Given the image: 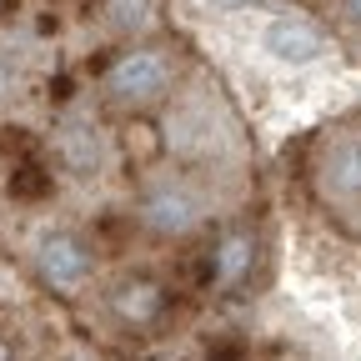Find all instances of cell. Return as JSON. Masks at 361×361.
I'll return each instance as SVG.
<instances>
[{
  "mask_svg": "<svg viewBox=\"0 0 361 361\" xmlns=\"http://www.w3.org/2000/svg\"><path fill=\"white\" fill-rule=\"evenodd\" d=\"M351 6H356V16H361V0H351Z\"/></svg>",
  "mask_w": 361,
  "mask_h": 361,
  "instance_id": "cell-11",
  "label": "cell"
},
{
  "mask_svg": "<svg viewBox=\"0 0 361 361\" xmlns=\"http://www.w3.org/2000/svg\"><path fill=\"white\" fill-rule=\"evenodd\" d=\"M246 256H251V246H246L241 236H231V241L221 246V256H216V276H221V281H236L241 271H246Z\"/></svg>",
  "mask_w": 361,
  "mask_h": 361,
  "instance_id": "cell-6",
  "label": "cell"
},
{
  "mask_svg": "<svg viewBox=\"0 0 361 361\" xmlns=\"http://www.w3.org/2000/svg\"><path fill=\"white\" fill-rule=\"evenodd\" d=\"M206 6H221V11H236V6H246V0H206Z\"/></svg>",
  "mask_w": 361,
  "mask_h": 361,
  "instance_id": "cell-9",
  "label": "cell"
},
{
  "mask_svg": "<svg viewBox=\"0 0 361 361\" xmlns=\"http://www.w3.org/2000/svg\"><path fill=\"white\" fill-rule=\"evenodd\" d=\"M106 85H111L116 101H156L161 90L171 85V66H166V56H156V51H130V56H121V61L111 66Z\"/></svg>",
  "mask_w": 361,
  "mask_h": 361,
  "instance_id": "cell-2",
  "label": "cell"
},
{
  "mask_svg": "<svg viewBox=\"0 0 361 361\" xmlns=\"http://www.w3.org/2000/svg\"><path fill=\"white\" fill-rule=\"evenodd\" d=\"M331 180H336L341 191H361V141L336 146V156H331Z\"/></svg>",
  "mask_w": 361,
  "mask_h": 361,
  "instance_id": "cell-5",
  "label": "cell"
},
{
  "mask_svg": "<svg viewBox=\"0 0 361 361\" xmlns=\"http://www.w3.org/2000/svg\"><path fill=\"white\" fill-rule=\"evenodd\" d=\"M261 51L271 61H281V66H311V61L326 56V35L301 16H276L261 30Z\"/></svg>",
  "mask_w": 361,
  "mask_h": 361,
  "instance_id": "cell-1",
  "label": "cell"
},
{
  "mask_svg": "<svg viewBox=\"0 0 361 361\" xmlns=\"http://www.w3.org/2000/svg\"><path fill=\"white\" fill-rule=\"evenodd\" d=\"M146 216L161 226V231H176V226H191L196 221V206H191L186 191H161V196H151Z\"/></svg>",
  "mask_w": 361,
  "mask_h": 361,
  "instance_id": "cell-4",
  "label": "cell"
},
{
  "mask_svg": "<svg viewBox=\"0 0 361 361\" xmlns=\"http://www.w3.org/2000/svg\"><path fill=\"white\" fill-rule=\"evenodd\" d=\"M111 16H116V25H146V16H151V0H111Z\"/></svg>",
  "mask_w": 361,
  "mask_h": 361,
  "instance_id": "cell-7",
  "label": "cell"
},
{
  "mask_svg": "<svg viewBox=\"0 0 361 361\" xmlns=\"http://www.w3.org/2000/svg\"><path fill=\"white\" fill-rule=\"evenodd\" d=\"M0 361H11V351H6V346H0Z\"/></svg>",
  "mask_w": 361,
  "mask_h": 361,
  "instance_id": "cell-10",
  "label": "cell"
},
{
  "mask_svg": "<svg viewBox=\"0 0 361 361\" xmlns=\"http://www.w3.org/2000/svg\"><path fill=\"white\" fill-rule=\"evenodd\" d=\"M40 271L51 276L56 286H75L85 276V251L75 236H45L40 241Z\"/></svg>",
  "mask_w": 361,
  "mask_h": 361,
  "instance_id": "cell-3",
  "label": "cell"
},
{
  "mask_svg": "<svg viewBox=\"0 0 361 361\" xmlns=\"http://www.w3.org/2000/svg\"><path fill=\"white\" fill-rule=\"evenodd\" d=\"M121 311H126V316H151V311H156V291H151V286L126 291V296H121Z\"/></svg>",
  "mask_w": 361,
  "mask_h": 361,
  "instance_id": "cell-8",
  "label": "cell"
}]
</instances>
